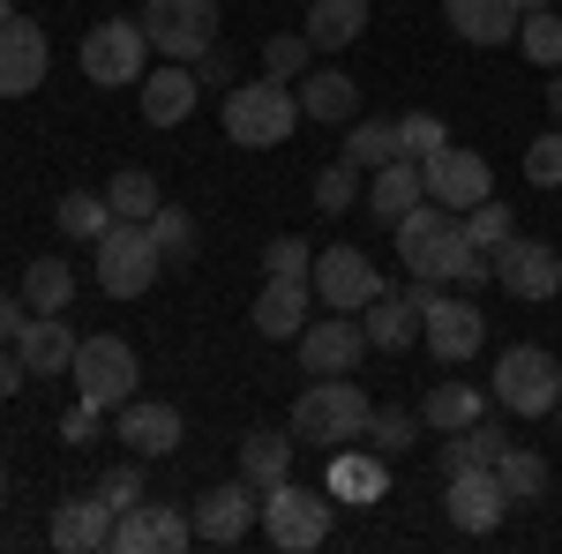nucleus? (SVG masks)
<instances>
[{
	"mask_svg": "<svg viewBox=\"0 0 562 554\" xmlns=\"http://www.w3.org/2000/svg\"><path fill=\"white\" fill-rule=\"evenodd\" d=\"M390 240H397V262L413 270V278H435V285H487L495 278V256H480L473 240H465V217L442 211V203H420V211H405L390 225Z\"/></svg>",
	"mask_w": 562,
	"mask_h": 554,
	"instance_id": "nucleus-1",
	"label": "nucleus"
},
{
	"mask_svg": "<svg viewBox=\"0 0 562 554\" xmlns=\"http://www.w3.org/2000/svg\"><path fill=\"white\" fill-rule=\"evenodd\" d=\"M368 412H375V397L346 375H315V383L293 397V442L307 450H346L368 434Z\"/></svg>",
	"mask_w": 562,
	"mask_h": 554,
	"instance_id": "nucleus-2",
	"label": "nucleus"
},
{
	"mask_svg": "<svg viewBox=\"0 0 562 554\" xmlns=\"http://www.w3.org/2000/svg\"><path fill=\"white\" fill-rule=\"evenodd\" d=\"M293 128H301L293 83L256 76V83L225 90V143H240V150H278V143H293Z\"/></svg>",
	"mask_w": 562,
	"mask_h": 554,
	"instance_id": "nucleus-3",
	"label": "nucleus"
},
{
	"mask_svg": "<svg viewBox=\"0 0 562 554\" xmlns=\"http://www.w3.org/2000/svg\"><path fill=\"white\" fill-rule=\"evenodd\" d=\"M262 540L278 554H315L330 540V487H301V479L262 487Z\"/></svg>",
	"mask_w": 562,
	"mask_h": 554,
	"instance_id": "nucleus-4",
	"label": "nucleus"
},
{
	"mask_svg": "<svg viewBox=\"0 0 562 554\" xmlns=\"http://www.w3.org/2000/svg\"><path fill=\"white\" fill-rule=\"evenodd\" d=\"M90 256H98V293L105 299H143L158 278H166V256H158L150 225H128V217H113L105 240H98Z\"/></svg>",
	"mask_w": 562,
	"mask_h": 554,
	"instance_id": "nucleus-5",
	"label": "nucleus"
},
{
	"mask_svg": "<svg viewBox=\"0 0 562 554\" xmlns=\"http://www.w3.org/2000/svg\"><path fill=\"white\" fill-rule=\"evenodd\" d=\"M503 412H518V420H548L562 397V360L548 344H503V360H495V389H487Z\"/></svg>",
	"mask_w": 562,
	"mask_h": 554,
	"instance_id": "nucleus-6",
	"label": "nucleus"
},
{
	"mask_svg": "<svg viewBox=\"0 0 562 554\" xmlns=\"http://www.w3.org/2000/svg\"><path fill=\"white\" fill-rule=\"evenodd\" d=\"M150 76V38H143V15H105L83 31V83L98 90H128Z\"/></svg>",
	"mask_w": 562,
	"mask_h": 554,
	"instance_id": "nucleus-7",
	"label": "nucleus"
},
{
	"mask_svg": "<svg viewBox=\"0 0 562 554\" xmlns=\"http://www.w3.org/2000/svg\"><path fill=\"white\" fill-rule=\"evenodd\" d=\"M76 397H90V405H105V412H121L135 397V383H143V360H135L128 338H113V330H98V338L76 344Z\"/></svg>",
	"mask_w": 562,
	"mask_h": 554,
	"instance_id": "nucleus-8",
	"label": "nucleus"
},
{
	"mask_svg": "<svg viewBox=\"0 0 562 554\" xmlns=\"http://www.w3.org/2000/svg\"><path fill=\"white\" fill-rule=\"evenodd\" d=\"M143 38L158 60H203L217 45V0H143Z\"/></svg>",
	"mask_w": 562,
	"mask_h": 554,
	"instance_id": "nucleus-9",
	"label": "nucleus"
},
{
	"mask_svg": "<svg viewBox=\"0 0 562 554\" xmlns=\"http://www.w3.org/2000/svg\"><path fill=\"white\" fill-rule=\"evenodd\" d=\"M188 517H195V540H203V547H240V540L262 524V487L233 472V479L203 487V502H195Z\"/></svg>",
	"mask_w": 562,
	"mask_h": 554,
	"instance_id": "nucleus-10",
	"label": "nucleus"
},
{
	"mask_svg": "<svg viewBox=\"0 0 562 554\" xmlns=\"http://www.w3.org/2000/svg\"><path fill=\"white\" fill-rule=\"evenodd\" d=\"M307 285H315V299L323 307H338V315H360L375 293H390V278H383V262H368L360 248H323L315 256V270H307Z\"/></svg>",
	"mask_w": 562,
	"mask_h": 554,
	"instance_id": "nucleus-11",
	"label": "nucleus"
},
{
	"mask_svg": "<svg viewBox=\"0 0 562 554\" xmlns=\"http://www.w3.org/2000/svg\"><path fill=\"white\" fill-rule=\"evenodd\" d=\"M420 180H428V203H442V211H458V217L495 195L487 158H480V150H465V143H442L435 158H420Z\"/></svg>",
	"mask_w": 562,
	"mask_h": 554,
	"instance_id": "nucleus-12",
	"label": "nucleus"
},
{
	"mask_svg": "<svg viewBox=\"0 0 562 554\" xmlns=\"http://www.w3.org/2000/svg\"><path fill=\"white\" fill-rule=\"evenodd\" d=\"M307 375H352L360 360H368V330H360V315H338V307H323V315H307V330L293 338Z\"/></svg>",
	"mask_w": 562,
	"mask_h": 554,
	"instance_id": "nucleus-13",
	"label": "nucleus"
},
{
	"mask_svg": "<svg viewBox=\"0 0 562 554\" xmlns=\"http://www.w3.org/2000/svg\"><path fill=\"white\" fill-rule=\"evenodd\" d=\"M195 547V517H180L173 502H135L113 517V554H188Z\"/></svg>",
	"mask_w": 562,
	"mask_h": 554,
	"instance_id": "nucleus-14",
	"label": "nucleus"
},
{
	"mask_svg": "<svg viewBox=\"0 0 562 554\" xmlns=\"http://www.w3.org/2000/svg\"><path fill=\"white\" fill-rule=\"evenodd\" d=\"M45 68H53V38H45V23L15 8L0 23V98H31L45 83Z\"/></svg>",
	"mask_w": 562,
	"mask_h": 554,
	"instance_id": "nucleus-15",
	"label": "nucleus"
},
{
	"mask_svg": "<svg viewBox=\"0 0 562 554\" xmlns=\"http://www.w3.org/2000/svg\"><path fill=\"white\" fill-rule=\"evenodd\" d=\"M442 510H450L458 532H495L503 510H510V495H503L495 465H465V472H442Z\"/></svg>",
	"mask_w": 562,
	"mask_h": 554,
	"instance_id": "nucleus-16",
	"label": "nucleus"
},
{
	"mask_svg": "<svg viewBox=\"0 0 562 554\" xmlns=\"http://www.w3.org/2000/svg\"><path fill=\"white\" fill-rule=\"evenodd\" d=\"M495 278H503V293H510V299H555L562 293V256L548 248V240L510 233V240L495 248Z\"/></svg>",
	"mask_w": 562,
	"mask_h": 554,
	"instance_id": "nucleus-17",
	"label": "nucleus"
},
{
	"mask_svg": "<svg viewBox=\"0 0 562 554\" xmlns=\"http://www.w3.org/2000/svg\"><path fill=\"white\" fill-rule=\"evenodd\" d=\"M420 344H428L442 368H465L480 344H487V315H480L473 299H450V293H442L428 315H420Z\"/></svg>",
	"mask_w": 562,
	"mask_h": 554,
	"instance_id": "nucleus-18",
	"label": "nucleus"
},
{
	"mask_svg": "<svg viewBox=\"0 0 562 554\" xmlns=\"http://www.w3.org/2000/svg\"><path fill=\"white\" fill-rule=\"evenodd\" d=\"M113 434L128 442V457H173L188 420H180V405H166V397H128L113 412Z\"/></svg>",
	"mask_w": 562,
	"mask_h": 554,
	"instance_id": "nucleus-19",
	"label": "nucleus"
},
{
	"mask_svg": "<svg viewBox=\"0 0 562 554\" xmlns=\"http://www.w3.org/2000/svg\"><path fill=\"white\" fill-rule=\"evenodd\" d=\"M307 315H315V285L307 278H262V293H256V323L262 338H278V344H293L307 330Z\"/></svg>",
	"mask_w": 562,
	"mask_h": 554,
	"instance_id": "nucleus-20",
	"label": "nucleus"
},
{
	"mask_svg": "<svg viewBox=\"0 0 562 554\" xmlns=\"http://www.w3.org/2000/svg\"><path fill=\"white\" fill-rule=\"evenodd\" d=\"M428 203V180H420V158H390V166L368 172V195H360V211L375 217V225H397L405 211H420Z\"/></svg>",
	"mask_w": 562,
	"mask_h": 554,
	"instance_id": "nucleus-21",
	"label": "nucleus"
},
{
	"mask_svg": "<svg viewBox=\"0 0 562 554\" xmlns=\"http://www.w3.org/2000/svg\"><path fill=\"white\" fill-rule=\"evenodd\" d=\"M293 98H301V121H323V128H352L360 121V83L346 68H307L293 83Z\"/></svg>",
	"mask_w": 562,
	"mask_h": 554,
	"instance_id": "nucleus-22",
	"label": "nucleus"
},
{
	"mask_svg": "<svg viewBox=\"0 0 562 554\" xmlns=\"http://www.w3.org/2000/svg\"><path fill=\"white\" fill-rule=\"evenodd\" d=\"M195 98H203V76H195L188 60H166V68L143 76V121H150V128H180V121L195 113Z\"/></svg>",
	"mask_w": 562,
	"mask_h": 554,
	"instance_id": "nucleus-23",
	"label": "nucleus"
},
{
	"mask_svg": "<svg viewBox=\"0 0 562 554\" xmlns=\"http://www.w3.org/2000/svg\"><path fill=\"white\" fill-rule=\"evenodd\" d=\"M45 540L60 554H98L113 547V510L98 502V495H68L60 510H53V524H45Z\"/></svg>",
	"mask_w": 562,
	"mask_h": 554,
	"instance_id": "nucleus-24",
	"label": "nucleus"
},
{
	"mask_svg": "<svg viewBox=\"0 0 562 554\" xmlns=\"http://www.w3.org/2000/svg\"><path fill=\"white\" fill-rule=\"evenodd\" d=\"M442 23L465 45H510L518 38V0H442Z\"/></svg>",
	"mask_w": 562,
	"mask_h": 554,
	"instance_id": "nucleus-25",
	"label": "nucleus"
},
{
	"mask_svg": "<svg viewBox=\"0 0 562 554\" xmlns=\"http://www.w3.org/2000/svg\"><path fill=\"white\" fill-rule=\"evenodd\" d=\"M390 495V457L383 450H330V502H383Z\"/></svg>",
	"mask_w": 562,
	"mask_h": 554,
	"instance_id": "nucleus-26",
	"label": "nucleus"
},
{
	"mask_svg": "<svg viewBox=\"0 0 562 554\" xmlns=\"http://www.w3.org/2000/svg\"><path fill=\"white\" fill-rule=\"evenodd\" d=\"M76 330H68V323H60V315H31V323H23V338H15V352H23V368H31V375H68V368H76Z\"/></svg>",
	"mask_w": 562,
	"mask_h": 554,
	"instance_id": "nucleus-27",
	"label": "nucleus"
},
{
	"mask_svg": "<svg viewBox=\"0 0 562 554\" xmlns=\"http://www.w3.org/2000/svg\"><path fill=\"white\" fill-rule=\"evenodd\" d=\"M360 330H368V352H405V344H420V307L405 293H375L360 307Z\"/></svg>",
	"mask_w": 562,
	"mask_h": 554,
	"instance_id": "nucleus-28",
	"label": "nucleus"
},
{
	"mask_svg": "<svg viewBox=\"0 0 562 554\" xmlns=\"http://www.w3.org/2000/svg\"><path fill=\"white\" fill-rule=\"evenodd\" d=\"M307 45L315 53H346L368 38V0H307Z\"/></svg>",
	"mask_w": 562,
	"mask_h": 554,
	"instance_id": "nucleus-29",
	"label": "nucleus"
},
{
	"mask_svg": "<svg viewBox=\"0 0 562 554\" xmlns=\"http://www.w3.org/2000/svg\"><path fill=\"white\" fill-rule=\"evenodd\" d=\"M293 427L278 434V427H256V434H240V479H256V487H278V479H293Z\"/></svg>",
	"mask_w": 562,
	"mask_h": 554,
	"instance_id": "nucleus-30",
	"label": "nucleus"
},
{
	"mask_svg": "<svg viewBox=\"0 0 562 554\" xmlns=\"http://www.w3.org/2000/svg\"><path fill=\"white\" fill-rule=\"evenodd\" d=\"M480 412H487V389L473 383H428V397H420V427H435V434H458Z\"/></svg>",
	"mask_w": 562,
	"mask_h": 554,
	"instance_id": "nucleus-31",
	"label": "nucleus"
},
{
	"mask_svg": "<svg viewBox=\"0 0 562 554\" xmlns=\"http://www.w3.org/2000/svg\"><path fill=\"white\" fill-rule=\"evenodd\" d=\"M68 299H76V270L60 256L23 262V307H31V315H68Z\"/></svg>",
	"mask_w": 562,
	"mask_h": 554,
	"instance_id": "nucleus-32",
	"label": "nucleus"
},
{
	"mask_svg": "<svg viewBox=\"0 0 562 554\" xmlns=\"http://www.w3.org/2000/svg\"><path fill=\"white\" fill-rule=\"evenodd\" d=\"M495 479H503V495H510V502H540V495H548V457H540V450H525V442H503Z\"/></svg>",
	"mask_w": 562,
	"mask_h": 554,
	"instance_id": "nucleus-33",
	"label": "nucleus"
},
{
	"mask_svg": "<svg viewBox=\"0 0 562 554\" xmlns=\"http://www.w3.org/2000/svg\"><path fill=\"white\" fill-rule=\"evenodd\" d=\"M105 203H113V217H128V225H150V211L166 203V195H158V172L121 166L113 180H105Z\"/></svg>",
	"mask_w": 562,
	"mask_h": 554,
	"instance_id": "nucleus-34",
	"label": "nucleus"
},
{
	"mask_svg": "<svg viewBox=\"0 0 562 554\" xmlns=\"http://www.w3.org/2000/svg\"><path fill=\"white\" fill-rule=\"evenodd\" d=\"M150 240H158V256L173 270V262H195L203 225H195V211H180V203H158V211H150Z\"/></svg>",
	"mask_w": 562,
	"mask_h": 554,
	"instance_id": "nucleus-35",
	"label": "nucleus"
},
{
	"mask_svg": "<svg viewBox=\"0 0 562 554\" xmlns=\"http://www.w3.org/2000/svg\"><path fill=\"white\" fill-rule=\"evenodd\" d=\"M503 457V427L480 412L473 427H458L450 442H442V472H465V465H495Z\"/></svg>",
	"mask_w": 562,
	"mask_h": 554,
	"instance_id": "nucleus-36",
	"label": "nucleus"
},
{
	"mask_svg": "<svg viewBox=\"0 0 562 554\" xmlns=\"http://www.w3.org/2000/svg\"><path fill=\"white\" fill-rule=\"evenodd\" d=\"M360 442L383 450V457H405V450H420V412H405V405H375Z\"/></svg>",
	"mask_w": 562,
	"mask_h": 554,
	"instance_id": "nucleus-37",
	"label": "nucleus"
},
{
	"mask_svg": "<svg viewBox=\"0 0 562 554\" xmlns=\"http://www.w3.org/2000/svg\"><path fill=\"white\" fill-rule=\"evenodd\" d=\"M518 53L532 68H562V8H532L518 23Z\"/></svg>",
	"mask_w": 562,
	"mask_h": 554,
	"instance_id": "nucleus-38",
	"label": "nucleus"
},
{
	"mask_svg": "<svg viewBox=\"0 0 562 554\" xmlns=\"http://www.w3.org/2000/svg\"><path fill=\"white\" fill-rule=\"evenodd\" d=\"M60 233H68V240H90V248H98V240H105V225H113V203H105V195H83V188H76V195H60Z\"/></svg>",
	"mask_w": 562,
	"mask_h": 554,
	"instance_id": "nucleus-39",
	"label": "nucleus"
},
{
	"mask_svg": "<svg viewBox=\"0 0 562 554\" xmlns=\"http://www.w3.org/2000/svg\"><path fill=\"white\" fill-rule=\"evenodd\" d=\"M307 68H315V45H307V31H278V38H262V76L301 83Z\"/></svg>",
	"mask_w": 562,
	"mask_h": 554,
	"instance_id": "nucleus-40",
	"label": "nucleus"
},
{
	"mask_svg": "<svg viewBox=\"0 0 562 554\" xmlns=\"http://www.w3.org/2000/svg\"><path fill=\"white\" fill-rule=\"evenodd\" d=\"M346 158H352L360 172L390 166V158H397V121H352V135H346Z\"/></svg>",
	"mask_w": 562,
	"mask_h": 554,
	"instance_id": "nucleus-41",
	"label": "nucleus"
},
{
	"mask_svg": "<svg viewBox=\"0 0 562 554\" xmlns=\"http://www.w3.org/2000/svg\"><path fill=\"white\" fill-rule=\"evenodd\" d=\"M360 195H368V188H360V166H352V158H338V166H323L315 172V211H360Z\"/></svg>",
	"mask_w": 562,
	"mask_h": 554,
	"instance_id": "nucleus-42",
	"label": "nucleus"
},
{
	"mask_svg": "<svg viewBox=\"0 0 562 554\" xmlns=\"http://www.w3.org/2000/svg\"><path fill=\"white\" fill-rule=\"evenodd\" d=\"M510 233H518V225H510V203H495V195H487V203H473V211H465V240H473L480 256H495V248H503V240H510Z\"/></svg>",
	"mask_w": 562,
	"mask_h": 554,
	"instance_id": "nucleus-43",
	"label": "nucleus"
},
{
	"mask_svg": "<svg viewBox=\"0 0 562 554\" xmlns=\"http://www.w3.org/2000/svg\"><path fill=\"white\" fill-rule=\"evenodd\" d=\"M442 143H450L442 113H405V121H397V158H435Z\"/></svg>",
	"mask_w": 562,
	"mask_h": 554,
	"instance_id": "nucleus-44",
	"label": "nucleus"
},
{
	"mask_svg": "<svg viewBox=\"0 0 562 554\" xmlns=\"http://www.w3.org/2000/svg\"><path fill=\"white\" fill-rule=\"evenodd\" d=\"M525 180H532V188H562V121L525 143Z\"/></svg>",
	"mask_w": 562,
	"mask_h": 554,
	"instance_id": "nucleus-45",
	"label": "nucleus"
},
{
	"mask_svg": "<svg viewBox=\"0 0 562 554\" xmlns=\"http://www.w3.org/2000/svg\"><path fill=\"white\" fill-rule=\"evenodd\" d=\"M90 495H98V502H105L113 517L135 510V502H143V457H135V465H113L105 479H98V487H90Z\"/></svg>",
	"mask_w": 562,
	"mask_h": 554,
	"instance_id": "nucleus-46",
	"label": "nucleus"
},
{
	"mask_svg": "<svg viewBox=\"0 0 562 554\" xmlns=\"http://www.w3.org/2000/svg\"><path fill=\"white\" fill-rule=\"evenodd\" d=\"M262 270H270V278H307V270H315V248H307L301 233H278V240L262 248Z\"/></svg>",
	"mask_w": 562,
	"mask_h": 554,
	"instance_id": "nucleus-47",
	"label": "nucleus"
},
{
	"mask_svg": "<svg viewBox=\"0 0 562 554\" xmlns=\"http://www.w3.org/2000/svg\"><path fill=\"white\" fill-rule=\"evenodd\" d=\"M98 427H105V405L76 397V405L60 412V442H76V450H83V442H98Z\"/></svg>",
	"mask_w": 562,
	"mask_h": 554,
	"instance_id": "nucleus-48",
	"label": "nucleus"
},
{
	"mask_svg": "<svg viewBox=\"0 0 562 554\" xmlns=\"http://www.w3.org/2000/svg\"><path fill=\"white\" fill-rule=\"evenodd\" d=\"M23 323H31L23 293H0V344H15V338H23Z\"/></svg>",
	"mask_w": 562,
	"mask_h": 554,
	"instance_id": "nucleus-49",
	"label": "nucleus"
},
{
	"mask_svg": "<svg viewBox=\"0 0 562 554\" xmlns=\"http://www.w3.org/2000/svg\"><path fill=\"white\" fill-rule=\"evenodd\" d=\"M23 383H31V368H23V352H15V344H0V397H15Z\"/></svg>",
	"mask_w": 562,
	"mask_h": 554,
	"instance_id": "nucleus-50",
	"label": "nucleus"
},
{
	"mask_svg": "<svg viewBox=\"0 0 562 554\" xmlns=\"http://www.w3.org/2000/svg\"><path fill=\"white\" fill-rule=\"evenodd\" d=\"M548 113L562 121V68H548Z\"/></svg>",
	"mask_w": 562,
	"mask_h": 554,
	"instance_id": "nucleus-51",
	"label": "nucleus"
},
{
	"mask_svg": "<svg viewBox=\"0 0 562 554\" xmlns=\"http://www.w3.org/2000/svg\"><path fill=\"white\" fill-rule=\"evenodd\" d=\"M532 8H555V0H518V15H532Z\"/></svg>",
	"mask_w": 562,
	"mask_h": 554,
	"instance_id": "nucleus-52",
	"label": "nucleus"
},
{
	"mask_svg": "<svg viewBox=\"0 0 562 554\" xmlns=\"http://www.w3.org/2000/svg\"><path fill=\"white\" fill-rule=\"evenodd\" d=\"M8 15H15V0H0V23H8Z\"/></svg>",
	"mask_w": 562,
	"mask_h": 554,
	"instance_id": "nucleus-53",
	"label": "nucleus"
},
{
	"mask_svg": "<svg viewBox=\"0 0 562 554\" xmlns=\"http://www.w3.org/2000/svg\"><path fill=\"white\" fill-rule=\"evenodd\" d=\"M0 502H8V472H0Z\"/></svg>",
	"mask_w": 562,
	"mask_h": 554,
	"instance_id": "nucleus-54",
	"label": "nucleus"
},
{
	"mask_svg": "<svg viewBox=\"0 0 562 554\" xmlns=\"http://www.w3.org/2000/svg\"><path fill=\"white\" fill-rule=\"evenodd\" d=\"M548 420H562V397H555V412H548Z\"/></svg>",
	"mask_w": 562,
	"mask_h": 554,
	"instance_id": "nucleus-55",
	"label": "nucleus"
}]
</instances>
